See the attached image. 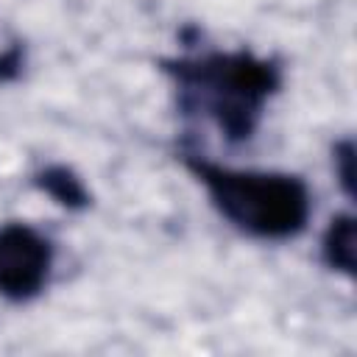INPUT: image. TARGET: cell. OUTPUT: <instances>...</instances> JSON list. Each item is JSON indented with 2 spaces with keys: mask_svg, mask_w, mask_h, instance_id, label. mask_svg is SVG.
Returning a JSON list of instances; mask_svg holds the SVG:
<instances>
[{
  "mask_svg": "<svg viewBox=\"0 0 357 357\" xmlns=\"http://www.w3.org/2000/svg\"><path fill=\"white\" fill-rule=\"evenodd\" d=\"M56 268V243L25 220L0 223V298L28 304L39 298Z\"/></svg>",
  "mask_w": 357,
  "mask_h": 357,
  "instance_id": "3957f363",
  "label": "cell"
},
{
  "mask_svg": "<svg viewBox=\"0 0 357 357\" xmlns=\"http://www.w3.org/2000/svg\"><path fill=\"white\" fill-rule=\"evenodd\" d=\"M159 70L173 86L181 117L215 126L226 145L251 142L268 103L284 86L282 61L248 47L167 56L159 59Z\"/></svg>",
  "mask_w": 357,
  "mask_h": 357,
  "instance_id": "6da1fadb",
  "label": "cell"
},
{
  "mask_svg": "<svg viewBox=\"0 0 357 357\" xmlns=\"http://www.w3.org/2000/svg\"><path fill=\"white\" fill-rule=\"evenodd\" d=\"M181 165L204 187L215 212L254 240L282 243L310 226L312 190L298 173L231 167L190 148L181 151Z\"/></svg>",
  "mask_w": 357,
  "mask_h": 357,
  "instance_id": "7a4b0ae2",
  "label": "cell"
},
{
  "mask_svg": "<svg viewBox=\"0 0 357 357\" xmlns=\"http://www.w3.org/2000/svg\"><path fill=\"white\" fill-rule=\"evenodd\" d=\"M321 262L346 276L354 279L357 273V218L351 212H337L329 218L324 234H321Z\"/></svg>",
  "mask_w": 357,
  "mask_h": 357,
  "instance_id": "5b68a950",
  "label": "cell"
},
{
  "mask_svg": "<svg viewBox=\"0 0 357 357\" xmlns=\"http://www.w3.org/2000/svg\"><path fill=\"white\" fill-rule=\"evenodd\" d=\"M31 184L36 192L50 198L56 206L67 212H86L92 206V190L84 176L67 162H47L31 173Z\"/></svg>",
  "mask_w": 357,
  "mask_h": 357,
  "instance_id": "277c9868",
  "label": "cell"
},
{
  "mask_svg": "<svg viewBox=\"0 0 357 357\" xmlns=\"http://www.w3.org/2000/svg\"><path fill=\"white\" fill-rule=\"evenodd\" d=\"M354 139L343 137L332 145V170L346 198H354Z\"/></svg>",
  "mask_w": 357,
  "mask_h": 357,
  "instance_id": "8992f818",
  "label": "cell"
},
{
  "mask_svg": "<svg viewBox=\"0 0 357 357\" xmlns=\"http://www.w3.org/2000/svg\"><path fill=\"white\" fill-rule=\"evenodd\" d=\"M28 64V53H25V42L14 39L0 50V84H11L17 78H22Z\"/></svg>",
  "mask_w": 357,
  "mask_h": 357,
  "instance_id": "52a82bcc",
  "label": "cell"
}]
</instances>
